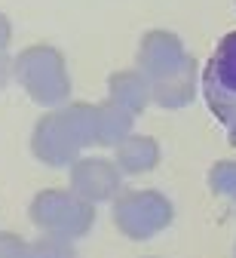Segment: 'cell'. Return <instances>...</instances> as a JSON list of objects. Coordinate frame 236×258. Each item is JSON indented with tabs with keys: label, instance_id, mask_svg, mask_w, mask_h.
<instances>
[{
	"label": "cell",
	"instance_id": "cell-1",
	"mask_svg": "<svg viewBox=\"0 0 236 258\" xmlns=\"http://www.w3.org/2000/svg\"><path fill=\"white\" fill-rule=\"evenodd\" d=\"M95 145V105L74 102L46 111L31 133V154L43 166H74L80 151Z\"/></svg>",
	"mask_w": 236,
	"mask_h": 258
},
{
	"label": "cell",
	"instance_id": "cell-2",
	"mask_svg": "<svg viewBox=\"0 0 236 258\" xmlns=\"http://www.w3.org/2000/svg\"><path fill=\"white\" fill-rule=\"evenodd\" d=\"M13 77L40 108H61L71 99V77H67L64 55L55 46L34 43L13 58Z\"/></svg>",
	"mask_w": 236,
	"mask_h": 258
},
{
	"label": "cell",
	"instance_id": "cell-3",
	"mask_svg": "<svg viewBox=\"0 0 236 258\" xmlns=\"http://www.w3.org/2000/svg\"><path fill=\"white\" fill-rule=\"evenodd\" d=\"M28 218L34 228H40L49 237L80 240L95 224V203L77 197L74 190L46 187L40 194H34V200L28 206Z\"/></svg>",
	"mask_w": 236,
	"mask_h": 258
},
{
	"label": "cell",
	"instance_id": "cell-4",
	"mask_svg": "<svg viewBox=\"0 0 236 258\" xmlns=\"http://www.w3.org/2000/svg\"><path fill=\"white\" fill-rule=\"evenodd\" d=\"M199 89L212 117L224 126L227 142L236 145V31L221 37L199 77Z\"/></svg>",
	"mask_w": 236,
	"mask_h": 258
},
{
	"label": "cell",
	"instance_id": "cell-5",
	"mask_svg": "<svg viewBox=\"0 0 236 258\" xmlns=\"http://www.w3.org/2000/svg\"><path fill=\"white\" fill-rule=\"evenodd\" d=\"M111 218H114V228L126 240L144 243V240H153L156 234H163L175 221V206L166 194L138 187V190H123L114 200Z\"/></svg>",
	"mask_w": 236,
	"mask_h": 258
},
{
	"label": "cell",
	"instance_id": "cell-6",
	"mask_svg": "<svg viewBox=\"0 0 236 258\" xmlns=\"http://www.w3.org/2000/svg\"><path fill=\"white\" fill-rule=\"evenodd\" d=\"M71 190L77 197L89 200V203H108L120 197L123 187V172L117 166V160H105V157H80L67 172Z\"/></svg>",
	"mask_w": 236,
	"mask_h": 258
},
{
	"label": "cell",
	"instance_id": "cell-7",
	"mask_svg": "<svg viewBox=\"0 0 236 258\" xmlns=\"http://www.w3.org/2000/svg\"><path fill=\"white\" fill-rule=\"evenodd\" d=\"M187 61H190V55H187L181 37L172 34V31H147L138 43V71L150 80V86L178 74Z\"/></svg>",
	"mask_w": 236,
	"mask_h": 258
},
{
	"label": "cell",
	"instance_id": "cell-8",
	"mask_svg": "<svg viewBox=\"0 0 236 258\" xmlns=\"http://www.w3.org/2000/svg\"><path fill=\"white\" fill-rule=\"evenodd\" d=\"M108 99L138 117L153 102V89L141 71H114L108 77Z\"/></svg>",
	"mask_w": 236,
	"mask_h": 258
},
{
	"label": "cell",
	"instance_id": "cell-9",
	"mask_svg": "<svg viewBox=\"0 0 236 258\" xmlns=\"http://www.w3.org/2000/svg\"><path fill=\"white\" fill-rule=\"evenodd\" d=\"M150 89H153V105H160L166 111L187 108L196 99V58H190L178 74L153 83Z\"/></svg>",
	"mask_w": 236,
	"mask_h": 258
},
{
	"label": "cell",
	"instance_id": "cell-10",
	"mask_svg": "<svg viewBox=\"0 0 236 258\" xmlns=\"http://www.w3.org/2000/svg\"><path fill=\"white\" fill-rule=\"evenodd\" d=\"M117 166L123 175H144L160 166V145L150 136H129L117 145Z\"/></svg>",
	"mask_w": 236,
	"mask_h": 258
},
{
	"label": "cell",
	"instance_id": "cell-11",
	"mask_svg": "<svg viewBox=\"0 0 236 258\" xmlns=\"http://www.w3.org/2000/svg\"><path fill=\"white\" fill-rule=\"evenodd\" d=\"M132 123H135V114H129L126 108H120L111 99L95 105V145L117 148L120 142L132 136Z\"/></svg>",
	"mask_w": 236,
	"mask_h": 258
},
{
	"label": "cell",
	"instance_id": "cell-12",
	"mask_svg": "<svg viewBox=\"0 0 236 258\" xmlns=\"http://www.w3.org/2000/svg\"><path fill=\"white\" fill-rule=\"evenodd\" d=\"M209 187L215 197H224L236 206V160H221L209 169Z\"/></svg>",
	"mask_w": 236,
	"mask_h": 258
},
{
	"label": "cell",
	"instance_id": "cell-13",
	"mask_svg": "<svg viewBox=\"0 0 236 258\" xmlns=\"http://www.w3.org/2000/svg\"><path fill=\"white\" fill-rule=\"evenodd\" d=\"M31 258H77V249H74V240L43 234L31 243Z\"/></svg>",
	"mask_w": 236,
	"mask_h": 258
},
{
	"label": "cell",
	"instance_id": "cell-14",
	"mask_svg": "<svg viewBox=\"0 0 236 258\" xmlns=\"http://www.w3.org/2000/svg\"><path fill=\"white\" fill-rule=\"evenodd\" d=\"M0 258H31V243L13 231H0Z\"/></svg>",
	"mask_w": 236,
	"mask_h": 258
},
{
	"label": "cell",
	"instance_id": "cell-15",
	"mask_svg": "<svg viewBox=\"0 0 236 258\" xmlns=\"http://www.w3.org/2000/svg\"><path fill=\"white\" fill-rule=\"evenodd\" d=\"M10 40H13V25H10V19L0 13V55H4V49L10 46Z\"/></svg>",
	"mask_w": 236,
	"mask_h": 258
},
{
	"label": "cell",
	"instance_id": "cell-16",
	"mask_svg": "<svg viewBox=\"0 0 236 258\" xmlns=\"http://www.w3.org/2000/svg\"><path fill=\"white\" fill-rule=\"evenodd\" d=\"M10 74H13V64L4 58V55H0V89H4L7 86V80H10Z\"/></svg>",
	"mask_w": 236,
	"mask_h": 258
}]
</instances>
